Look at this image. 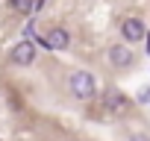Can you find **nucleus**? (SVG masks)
<instances>
[{
  "label": "nucleus",
  "instance_id": "f257e3e1",
  "mask_svg": "<svg viewBox=\"0 0 150 141\" xmlns=\"http://www.w3.org/2000/svg\"><path fill=\"white\" fill-rule=\"evenodd\" d=\"M68 91L74 94V100H80V103H88L97 97V80L91 70H74L71 80H68Z\"/></svg>",
  "mask_w": 150,
  "mask_h": 141
},
{
  "label": "nucleus",
  "instance_id": "f03ea898",
  "mask_svg": "<svg viewBox=\"0 0 150 141\" xmlns=\"http://www.w3.org/2000/svg\"><path fill=\"white\" fill-rule=\"evenodd\" d=\"M106 59H109V65H112L115 70H129V68L135 65V53H132V47H127L124 41H118V44H109V50H106Z\"/></svg>",
  "mask_w": 150,
  "mask_h": 141
},
{
  "label": "nucleus",
  "instance_id": "7ed1b4c3",
  "mask_svg": "<svg viewBox=\"0 0 150 141\" xmlns=\"http://www.w3.org/2000/svg\"><path fill=\"white\" fill-rule=\"evenodd\" d=\"M35 50H38V47H35L30 38H21V41L12 44L9 59H12V65H18V68H30V65L35 62Z\"/></svg>",
  "mask_w": 150,
  "mask_h": 141
},
{
  "label": "nucleus",
  "instance_id": "20e7f679",
  "mask_svg": "<svg viewBox=\"0 0 150 141\" xmlns=\"http://www.w3.org/2000/svg\"><path fill=\"white\" fill-rule=\"evenodd\" d=\"M144 35H147V27H144V21H141V18L129 15V18H124V21H121V38H124V44L144 41Z\"/></svg>",
  "mask_w": 150,
  "mask_h": 141
},
{
  "label": "nucleus",
  "instance_id": "39448f33",
  "mask_svg": "<svg viewBox=\"0 0 150 141\" xmlns=\"http://www.w3.org/2000/svg\"><path fill=\"white\" fill-rule=\"evenodd\" d=\"M103 106H106L109 115H124L129 109V97L124 91H118V88H106L103 91Z\"/></svg>",
  "mask_w": 150,
  "mask_h": 141
},
{
  "label": "nucleus",
  "instance_id": "423d86ee",
  "mask_svg": "<svg viewBox=\"0 0 150 141\" xmlns=\"http://www.w3.org/2000/svg\"><path fill=\"white\" fill-rule=\"evenodd\" d=\"M44 41H47V50H68L71 47V32L65 27H53L44 32Z\"/></svg>",
  "mask_w": 150,
  "mask_h": 141
},
{
  "label": "nucleus",
  "instance_id": "0eeeda50",
  "mask_svg": "<svg viewBox=\"0 0 150 141\" xmlns=\"http://www.w3.org/2000/svg\"><path fill=\"white\" fill-rule=\"evenodd\" d=\"M9 6L18 15H33V0H9Z\"/></svg>",
  "mask_w": 150,
  "mask_h": 141
},
{
  "label": "nucleus",
  "instance_id": "6e6552de",
  "mask_svg": "<svg viewBox=\"0 0 150 141\" xmlns=\"http://www.w3.org/2000/svg\"><path fill=\"white\" fill-rule=\"evenodd\" d=\"M135 103H141V106L150 103V88H147V85H141V88L135 91Z\"/></svg>",
  "mask_w": 150,
  "mask_h": 141
},
{
  "label": "nucleus",
  "instance_id": "1a4fd4ad",
  "mask_svg": "<svg viewBox=\"0 0 150 141\" xmlns=\"http://www.w3.org/2000/svg\"><path fill=\"white\" fill-rule=\"evenodd\" d=\"M127 141H150V135H147V132H132Z\"/></svg>",
  "mask_w": 150,
  "mask_h": 141
},
{
  "label": "nucleus",
  "instance_id": "9d476101",
  "mask_svg": "<svg viewBox=\"0 0 150 141\" xmlns=\"http://www.w3.org/2000/svg\"><path fill=\"white\" fill-rule=\"evenodd\" d=\"M44 3H47V0H33V12H41V9H44Z\"/></svg>",
  "mask_w": 150,
  "mask_h": 141
},
{
  "label": "nucleus",
  "instance_id": "9b49d317",
  "mask_svg": "<svg viewBox=\"0 0 150 141\" xmlns=\"http://www.w3.org/2000/svg\"><path fill=\"white\" fill-rule=\"evenodd\" d=\"M144 44H147V56H150V32L144 35Z\"/></svg>",
  "mask_w": 150,
  "mask_h": 141
},
{
  "label": "nucleus",
  "instance_id": "f8f14e48",
  "mask_svg": "<svg viewBox=\"0 0 150 141\" xmlns=\"http://www.w3.org/2000/svg\"><path fill=\"white\" fill-rule=\"evenodd\" d=\"M68 141H74V138H68Z\"/></svg>",
  "mask_w": 150,
  "mask_h": 141
}]
</instances>
